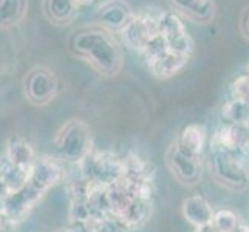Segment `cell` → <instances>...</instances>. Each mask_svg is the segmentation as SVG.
<instances>
[{"label": "cell", "mask_w": 249, "mask_h": 232, "mask_svg": "<svg viewBox=\"0 0 249 232\" xmlns=\"http://www.w3.org/2000/svg\"><path fill=\"white\" fill-rule=\"evenodd\" d=\"M187 61L189 57L170 53L166 47L153 50L149 53L150 71L160 79H167V77L177 74L187 64Z\"/></svg>", "instance_id": "obj_13"}, {"label": "cell", "mask_w": 249, "mask_h": 232, "mask_svg": "<svg viewBox=\"0 0 249 232\" xmlns=\"http://www.w3.org/2000/svg\"><path fill=\"white\" fill-rule=\"evenodd\" d=\"M249 147V125H228L223 124L213 133L211 149L226 152H246Z\"/></svg>", "instance_id": "obj_10"}, {"label": "cell", "mask_w": 249, "mask_h": 232, "mask_svg": "<svg viewBox=\"0 0 249 232\" xmlns=\"http://www.w3.org/2000/svg\"><path fill=\"white\" fill-rule=\"evenodd\" d=\"M8 220H6V217L3 215V212L0 211V231H3V229H8Z\"/></svg>", "instance_id": "obj_24"}, {"label": "cell", "mask_w": 249, "mask_h": 232, "mask_svg": "<svg viewBox=\"0 0 249 232\" xmlns=\"http://www.w3.org/2000/svg\"><path fill=\"white\" fill-rule=\"evenodd\" d=\"M208 169L211 178L220 187L232 192H242L249 186L242 160V152H226L211 149L208 158Z\"/></svg>", "instance_id": "obj_3"}, {"label": "cell", "mask_w": 249, "mask_h": 232, "mask_svg": "<svg viewBox=\"0 0 249 232\" xmlns=\"http://www.w3.org/2000/svg\"><path fill=\"white\" fill-rule=\"evenodd\" d=\"M177 144L184 153L201 160L208 144V130L203 124H189L179 133Z\"/></svg>", "instance_id": "obj_15"}, {"label": "cell", "mask_w": 249, "mask_h": 232, "mask_svg": "<svg viewBox=\"0 0 249 232\" xmlns=\"http://www.w3.org/2000/svg\"><path fill=\"white\" fill-rule=\"evenodd\" d=\"M231 90H232V98L245 101L246 104H249V74L245 73L237 76L232 85H231Z\"/></svg>", "instance_id": "obj_20"}, {"label": "cell", "mask_w": 249, "mask_h": 232, "mask_svg": "<svg viewBox=\"0 0 249 232\" xmlns=\"http://www.w3.org/2000/svg\"><path fill=\"white\" fill-rule=\"evenodd\" d=\"M81 167L84 178L102 187L111 186L127 174L125 160L107 152H91Z\"/></svg>", "instance_id": "obj_4"}, {"label": "cell", "mask_w": 249, "mask_h": 232, "mask_svg": "<svg viewBox=\"0 0 249 232\" xmlns=\"http://www.w3.org/2000/svg\"><path fill=\"white\" fill-rule=\"evenodd\" d=\"M238 28L242 36L249 40V5L243 8L242 14H240V19H238Z\"/></svg>", "instance_id": "obj_21"}, {"label": "cell", "mask_w": 249, "mask_h": 232, "mask_svg": "<svg viewBox=\"0 0 249 232\" xmlns=\"http://www.w3.org/2000/svg\"><path fill=\"white\" fill-rule=\"evenodd\" d=\"M5 158L10 161L14 167L30 174L31 167L34 166V162L37 160V153L28 140H25L23 136H19V135H13L6 141Z\"/></svg>", "instance_id": "obj_12"}, {"label": "cell", "mask_w": 249, "mask_h": 232, "mask_svg": "<svg viewBox=\"0 0 249 232\" xmlns=\"http://www.w3.org/2000/svg\"><path fill=\"white\" fill-rule=\"evenodd\" d=\"M0 232H8V229H3V231H0Z\"/></svg>", "instance_id": "obj_27"}, {"label": "cell", "mask_w": 249, "mask_h": 232, "mask_svg": "<svg viewBox=\"0 0 249 232\" xmlns=\"http://www.w3.org/2000/svg\"><path fill=\"white\" fill-rule=\"evenodd\" d=\"M54 149L61 161L81 166L93 152V133L81 118H71L56 132Z\"/></svg>", "instance_id": "obj_2"}, {"label": "cell", "mask_w": 249, "mask_h": 232, "mask_svg": "<svg viewBox=\"0 0 249 232\" xmlns=\"http://www.w3.org/2000/svg\"><path fill=\"white\" fill-rule=\"evenodd\" d=\"M194 232H217V229L212 225H209V226H203V228H195Z\"/></svg>", "instance_id": "obj_25"}, {"label": "cell", "mask_w": 249, "mask_h": 232, "mask_svg": "<svg viewBox=\"0 0 249 232\" xmlns=\"http://www.w3.org/2000/svg\"><path fill=\"white\" fill-rule=\"evenodd\" d=\"M68 50L104 77L118 76L124 67V53L119 42L99 25L74 31L68 39Z\"/></svg>", "instance_id": "obj_1"}, {"label": "cell", "mask_w": 249, "mask_h": 232, "mask_svg": "<svg viewBox=\"0 0 249 232\" xmlns=\"http://www.w3.org/2000/svg\"><path fill=\"white\" fill-rule=\"evenodd\" d=\"M246 73H248V74H249V64H248V71H246Z\"/></svg>", "instance_id": "obj_26"}, {"label": "cell", "mask_w": 249, "mask_h": 232, "mask_svg": "<svg viewBox=\"0 0 249 232\" xmlns=\"http://www.w3.org/2000/svg\"><path fill=\"white\" fill-rule=\"evenodd\" d=\"M44 196H40L30 189L28 186L22 187L20 191L16 192H6L0 203V211L8 220V225L16 226L20 225L22 221L27 220V217L31 214V211Z\"/></svg>", "instance_id": "obj_8"}, {"label": "cell", "mask_w": 249, "mask_h": 232, "mask_svg": "<svg viewBox=\"0 0 249 232\" xmlns=\"http://www.w3.org/2000/svg\"><path fill=\"white\" fill-rule=\"evenodd\" d=\"M175 14L194 23H209L215 17L213 0H167Z\"/></svg>", "instance_id": "obj_11"}, {"label": "cell", "mask_w": 249, "mask_h": 232, "mask_svg": "<svg viewBox=\"0 0 249 232\" xmlns=\"http://www.w3.org/2000/svg\"><path fill=\"white\" fill-rule=\"evenodd\" d=\"M81 0H44V14L51 23L68 25L78 14Z\"/></svg>", "instance_id": "obj_16"}, {"label": "cell", "mask_w": 249, "mask_h": 232, "mask_svg": "<svg viewBox=\"0 0 249 232\" xmlns=\"http://www.w3.org/2000/svg\"><path fill=\"white\" fill-rule=\"evenodd\" d=\"M23 93L31 106L45 107L59 93V79L48 67L36 65L23 76Z\"/></svg>", "instance_id": "obj_5"}, {"label": "cell", "mask_w": 249, "mask_h": 232, "mask_svg": "<svg viewBox=\"0 0 249 232\" xmlns=\"http://www.w3.org/2000/svg\"><path fill=\"white\" fill-rule=\"evenodd\" d=\"M57 232H91L87 223L82 221H73L71 225H68L65 228H61Z\"/></svg>", "instance_id": "obj_22"}, {"label": "cell", "mask_w": 249, "mask_h": 232, "mask_svg": "<svg viewBox=\"0 0 249 232\" xmlns=\"http://www.w3.org/2000/svg\"><path fill=\"white\" fill-rule=\"evenodd\" d=\"M94 19L99 27L113 33L124 31L135 19V14L130 5L125 3L124 0H106L96 8Z\"/></svg>", "instance_id": "obj_9"}, {"label": "cell", "mask_w": 249, "mask_h": 232, "mask_svg": "<svg viewBox=\"0 0 249 232\" xmlns=\"http://www.w3.org/2000/svg\"><path fill=\"white\" fill-rule=\"evenodd\" d=\"M232 232H249V223L246 220H242Z\"/></svg>", "instance_id": "obj_23"}, {"label": "cell", "mask_w": 249, "mask_h": 232, "mask_svg": "<svg viewBox=\"0 0 249 232\" xmlns=\"http://www.w3.org/2000/svg\"><path fill=\"white\" fill-rule=\"evenodd\" d=\"M28 14V0H0V30L20 25Z\"/></svg>", "instance_id": "obj_17"}, {"label": "cell", "mask_w": 249, "mask_h": 232, "mask_svg": "<svg viewBox=\"0 0 249 232\" xmlns=\"http://www.w3.org/2000/svg\"><path fill=\"white\" fill-rule=\"evenodd\" d=\"M242 220L243 218L240 217L235 211L228 209V208H221V209H215L212 226L217 229V232H232Z\"/></svg>", "instance_id": "obj_19"}, {"label": "cell", "mask_w": 249, "mask_h": 232, "mask_svg": "<svg viewBox=\"0 0 249 232\" xmlns=\"http://www.w3.org/2000/svg\"><path fill=\"white\" fill-rule=\"evenodd\" d=\"M64 177L65 170L61 160L51 157H37L36 162L30 170L27 186L40 196H44L50 189L61 183Z\"/></svg>", "instance_id": "obj_7"}, {"label": "cell", "mask_w": 249, "mask_h": 232, "mask_svg": "<svg viewBox=\"0 0 249 232\" xmlns=\"http://www.w3.org/2000/svg\"><path fill=\"white\" fill-rule=\"evenodd\" d=\"M164 162L169 169L170 175L175 178L183 186H196L203 178V164L200 158H194L191 155L184 153L179 145L172 143L166 149L164 153Z\"/></svg>", "instance_id": "obj_6"}, {"label": "cell", "mask_w": 249, "mask_h": 232, "mask_svg": "<svg viewBox=\"0 0 249 232\" xmlns=\"http://www.w3.org/2000/svg\"><path fill=\"white\" fill-rule=\"evenodd\" d=\"M221 121L228 125H249V104L237 98L221 107Z\"/></svg>", "instance_id": "obj_18"}, {"label": "cell", "mask_w": 249, "mask_h": 232, "mask_svg": "<svg viewBox=\"0 0 249 232\" xmlns=\"http://www.w3.org/2000/svg\"><path fill=\"white\" fill-rule=\"evenodd\" d=\"M181 214L184 220L194 228H203L212 225L215 209L201 195H191L183 200Z\"/></svg>", "instance_id": "obj_14"}]
</instances>
